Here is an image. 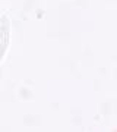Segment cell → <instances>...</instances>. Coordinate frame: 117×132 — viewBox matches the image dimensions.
<instances>
[{"mask_svg":"<svg viewBox=\"0 0 117 132\" xmlns=\"http://www.w3.org/2000/svg\"><path fill=\"white\" fill-rule=\"evenodd\" d=\"M10 38V18L7 13H3L0 16V63L3 60L7 47H9Z\"/></svg>","mask_w":117,"mask_h":132,"instance_id":"cell-1","label":"cell"}]
</instances>
